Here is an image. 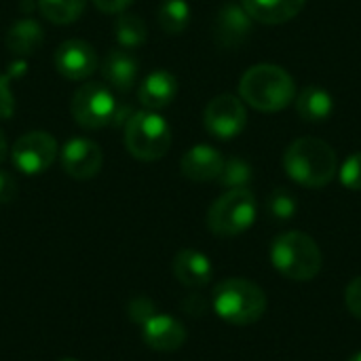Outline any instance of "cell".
Instances as JSON below:
<instances>
[{"mask_svg":"<svg viewBox=\"0 0 361 361\" xmlns=\"http://www.w3.org/2000/svg\"><path fill=\"white\" fill-rule=\"evenodd\" d=\"M283 169L305 188H324L334 180L338 159L328 142L317 137H300L288 146L283 154Z\"/></svg>","mask_w":361,"mask_h":361,"instance_id":"6da1fadb","label":"cell"},{"mask_svg":"<svg viewBox=\"0 0 361 361\" xmlns=\"http://www.w3.org/2000/svg\"><path fill=\"white\" fill-rule=\"evenodd\" d=\"M239 95L247 106L260 112H279L294 102L296 82L281 66L258 63L241 76Z\"/></svg>","mask_w":361,"mask_h":361,"instance_id":"7a4b0ae2","label":"cell"},{"mask_svg":"<svg viewBox=\"0 0 361 361\" xmlns=\"http://www.w3.org/2000/svg\"><path fill=\"white\" fill-rule=\"evenodd\" d=\"M271 262L290 281H311L319 275L324 258L313 237L290 231L279 235L271 247Z\"/></svg>","mask_w":361,"mask_h":361,"instance_id":"3957f363","label":"cell"},{"mask_svg":"<svg viewBox=\"0 0 361 361\" xmlns=\"http://www.w3.org/2000/svg\"><path fill=\"white\" fill-rule=\"evenodd\" d=\"M214 311L220 319L233 326H252L267 311V296L256 283L233 277L216 286L212 296Z\"/></svg>","mask_w":361,"mask_h":361,"instance_id":"277c9868","label":"cell"},{"mask_svg":"<svg viewBox=\"0 0 361 361\" xmlns=\"http://www.w3.org/2000/svg\"><path fill=\"white\" fill-rule=\"evenodd\" d=\"M125 146L137 161H159L171 146V127L152 110L135 112L125 125Z\"/></svg>","mask_w":361,"mask_h":361,"instance_id":"5b68a950","label":"cell"},{"mask_svg":"<svg viewBox=\"0 0 361 361\" xmlns=\"http://www.w3.org/2000/svg\"><path fill=\"white\" fill-rule=\"evenodd\" d=\"M256 197L250 188H231L207 212V226L218 237H237L256 222Z\"/></svg>","mask_w":361,"mask_h":361,"instance_id":"8992f818","label":"cell"},{"mask_svg":"<svg viewBox=\"0 0 361 361\" xmlns=\"http://www.w3.org/2000/svg\"><path fill=\"white\" fill-rule=\"evenodd\" d=\"M70 112H72L74 121L85 129L108 127L121 116L114 91L102 82L80 85L70 102Z\"/></svg>","mask_w":361,"mask_h":361,"instance_id":"52a82bcc","label":"cell"},{"mask_svg":"<svg viewBox=\"0 0 361 361\" xmlns=\"http://www.w3.org/2000/svg\"><path fill=\"white\" fill-rule=\"evenodd\" d=\"M57 157V142L47 131H30L21 135L11 150L13 165L25 176H38L47 171Z\"/></svg>","mask_w":361,"mask_h":361,"instance_id":"ba28073f","label":"cell"},{"mask_svg":"<svg viewBox=\"0 0 361 361\" xmlns=\"http://www.w3.org/2000/svg\"><path fill=\"white\" fill-rule=\"evenodd\" d=\"M203 123L205 129L218 137V140H233L237 135H241V131L247 125V112L243 106V99L222 93L216 95L203 112Z\"/></svg>","mask_w":361,"mask_h":361,"instance_id":"9c48e42d","label":"cell"},{"mask_svg":"<svg viewBox=\"0 0 361 361\" xmlns=\"http://www.w3.org/2000/svg\"><path fill=\"white\" fill-rule=\"evenodd\" d=\"M53 63L61 76L70 80H85L99 68V57L89 42L70 38L55 49Z\"/></svg>","mask_w":361,"mask_h":361,"instance_id":"30bf717a","label":"cell"},{"mask_svg":"<svg viewBox=\"0 0 361 361\" xmlns=\"http://www.w3.org/2000/svg\"><path fill=\"white\" fill-rule=\"evenodd\" d=\"M61 169L74 180H89L97 176L104 165L102 148L87 137H72L59 152Z\"/></svg>","mask_w":361,"mask_h":361,"instance_id":"8fae6325","label":"cell"},{"mask_svg":"<svg viewBox=\"0 0 361 361\" xmlns=\"http://www.w3.org/2000/svg\"><path fill=\"white\" fill-rule=\"evenodd\" d=\"M252 17L239 4H226L220 8L214 21V38L220 47L233 49L247 40L252 34Z\"/></svg>","mask_w":361,"mask_h":361,"instance_id":"7c38bea8","label":"cell"},{"mask_svg":"<svg viewBox=\"0 0 361 361\" xmlns=\"http://www.w3.org/2000/svg\"><path fill=\"white\" fill-rule=\"evenodd\" d=\"M102 74L110 89L125 93V91L133 89V85L137 82L140 61L127 49H112L106 53V57L102 61Z\"/></svg>","mask_w":361,"mask_h":361,"instance_id":"4fadbf2b","label":"cell"},{"mask_svg":"<svg viewBox=\"0 0 361 361\" xmlns=\"http://www.w3.org/2000/svg\"><path fill=\"white\" fill-rule=\"evenodd\" d=\"M222 165H224V157L207 146V144H199V146H192L180 161V169H182V176L192 180V182H212V180H218L220 171H222Z\"/></svg>","mask_w":361,"mask_h":361,"instance_id":"5bb4252c","label":"cell"},{"mask_svg":"<svg viewBox=\"0 0 361 361\" xmlns=\"http://www.w3.org/2000/svg\"><path fill=\"white\" fill-rule=\"evenodd\" d=\"M144 343L154 351H178L186 343V330L178 319L154 313L144 324Z\"/></svg>","mask_w":361,"mask_h":361,"instance_id":"9a60e30c","label":"cell"},{"mask_svg":"<svg viewBox=\"0 0 361 361\" xmlns=\"http://www.w3.org/2000/svg\"><path fill=\"white\" fill-rule=\"evenodd\" d=\"M178 95V78L167 70H157L144 78L137 89V99L144 110H163L167 108Z\"/></svg>","mask_w":361,"mask_h":361,"instance_id":"2e32d148","label":"cell"},{"mask_svg":"<svg viewBox=\"0 0 361 361\" xmlns=\"http://www.w3.org/2000/svg\"><path fill=\"white\" fill-rule=\"evenodd\" d=\"M173 275L186 288H203L214 275V267L203 252L182 250L173 258Z\"/></svg>","mask_w":361,"mask_h":361,"instance_id":"e0dca14e","label":"cell"},{"mask_svg":"<svg viewBox=\"0 0 361 361\" xmlns=\"http://www.w3.org/2000/svg\"><path fill=\"white\" fill-rule=\"evenodd\" d=\"M305 4L307 0H241V6L247 11V15L267 25H279L294 19Z\"/></svg>","mask_w":361,"mask_h":361,"instance_id":"ac0fdd59","label":"cell"},{"mask_svg":"<svg viewBox=\"0 0 361 361\" xmlns=\"http://www.w3.org/2000/svg\"><path fill=\"white\" fill-rule=\"evenodd\" d=\"M296 112L307 123H324L334 112V97L319 85H309L296 99Z\"/></svg>","mask_w":361,"mask_h":361,"instance_id":"d6986e66","label":"cell"},{"mask_svg":"<svg viewBox=\"0 0 361 361\" xmlns=\"http://www.w3.org/2000/svg\"><path fill=\"white\" fill-rule=\"evenodd\" d=\"M42 27L38 25V21L34 19H19L15 21L8 32H6V47L11 53H15L17 57H27L32 53H36L42 44Z\"/></svg>","mask_w":361,"mask_h":361,"instance_id":"ffe728a7","label":"cell"},{"mask_svg":"<svg viewBox=\"0 0 361 361\" xmlns=\"http://www.w3.org/2000/svg\"><path fill=\"white\" fill-rule=\"evenodd\" d=\"M114 38L123 49H137L146 42L148 30L142 17L129 15V13H118L114 19Z\"/></svg>","mask_w":361,"mask_h":361,"instance_id":"44dd1931","label":"cell"},{"mask_svg":"<svg viewBox=\"0 0 361 361\" xmlns=\"http://www.w3.org/2000/svg\"><path fill=\"white\" fill-rule=\"evenodd\" d=\"M157 21L165 34H182L190 23V6L186 0H163Z\"/></svg>","mask_w":361,"mask_h":361,"instance_id":"7402d4cb","label":"cell"},{"mask_svg":"<svg viewBox=\"0 0 361 361\" xmlns=\"http://www.w3.org/2000/svg\"><path fill=\"white\" fill-rule=\"evenodd\" d=\"M87 0H38V8L42 17H47L51 23L66 25L74 23L82 11H85Z\"/></svg>","mask_w":361,"mask_h":361,"instance_id":"603a6c76","label":"cell"},{"mask_svg":"<svg viewBox=\"0 0 361 361\" xmlns=\"http://www.w3.org/2000/svg\"><path fill=\"white\" fill-rule=\"evenodd\" d=\"M252 176H254L252 165L247 161H243V159L233 157L228 161L224 159L218 182H220V186H224L228 190L231 188H247V184L252 182Z\"/></svg>","mask_w":361,"mask_h":361,"instance_id":"cb8c5ba5","label":"cell"},{"mask_svg":"<svg viewBox=\"0 0 361 361\" xmlns=\"http://www.w3.org/2000/svg\"><path fill=\"white\" fill-rule=\"evenodd\" d=\"M267 209H269V216L277 222H288L296 216L298 212V201L296 197L286 190V188H277L271 192L269 201H267Z\"/></svg>","mask_w":361,"mask_h":361,"instance_id":"d4e9b609","label":"cell"},{"mask_svg":"<svg viewBox=\"0 0 361 361\" xmlns=\"http://www.w3.org/2000/svg\"><path fill=\"white\" fill-rule=\"evenodd\" d=\"M13 70H8L6 74H0V118H11L15 112V97H13V89L11 82L17 74H23L25 70V61H15L11 66Z\"/></svg>","mask_w":361,"mask_h":361,"instance_id":"484cf974","label":"cell"},{"mask_svg":"<svg viewBox=\"0 0 361 361\" xmlns=\"http://www.w3.org/2000/svg\"><path fill=\"white\" fill-rule=\"evenodd\" d=\"M341 184L349 190H361V152H353L345 159L338 169Z\"/></svg>","mask_w":361,"mask_h":361,"instance_id":"4316f807","label":"cell"},{"mask_svg":"<svg viewBox=\"0 0 361 361\" xmlns=\"http://www.w3.org/2000/svg\"><path fill=\"white\" fill-rule=\"evenodd\" d=\"M345 305L353 317L361 319V277H355L345 290Z\"/></svg>","mask_w":361,"mask_h":361,"instance_id":"83f0119b","label":"cell"},{"mask_svg":"<svg viewBox=\"0 0 361 361\" xmlns=\"http://www.w3.org/2000/svg\"><path fill=\"white\" fill-rule=\"evenodd\" d=\"M131 319L133 322H137V324H146L157 311H154V305L150 302V300H146V298H135L133 302H131Z\"/></svg>","mask_w":361,"mask_h":361,"instance_id":"f1b7e54d","label":"cell"},{"mask_svg":"<svg viewBox=\"0 0 361 361\" xmlns=\"http://www.w3.org/2000/svg\"><path fill=\"white\" fill-rule=\"evenodd\" d=\"M17 197V182L11 173L0 171V203H11Z\"/></svg>","mask_w":361,"mask_h":361,"instance_id":"f546056e","label":"cell"},{"mask_svg":"<svg viewBox=\"0 0 361 361\" xmlns=\"http://www.w3.org/2000/svg\"><path fill=\"white\" fill-rule=\"evenodd\" d=\"M133 0H93V4L102 11V13H108V15H118L123 13L127 6H131Z\"/></svg>","mask_w":361,"mask_h":361,"instance_id":"4dcf8cb0","label":"cell"},{"mask_svg":"<svg viewBox=\"0 0 361 361\" xmlns=\"http://www.w3.org/2000/svg\"><path fill=\"white\" fill-rule=\"evenodd\" d=\"M4 157H6V140H4V135L0 131V163L4 161Z\"/></svg>","mask_w":361,"mask_h":361,"instance_id":"1f68e13d","label":"cell"},{"mask_svg":"<svg viewBox=\"0 0 361 361\" xmlns=\"http://www.w3.org/2000/svg\"><path fill=\"white\" fill-rule=\"evenodd\" d=\"M349 361H361V351L360 353H355V355H353V357H351Z\"/></svg>","mask_w":361,"mask_h":361,"instance_id":"d6a6232c","label":"cell"},{"mask_svg":"<svg viewBox=\"0 0 361 361\" xmlns=\"http://www.w3.org/2000/svg\"><path fill=\"white\" fill-rule=\"evenodd\" d=\"M61 361H76V360H61Z\"/></svg>","mask_w":361,"mask_h":361,"instance_id":"836d02e7","label":"cell"}]
</instances>
